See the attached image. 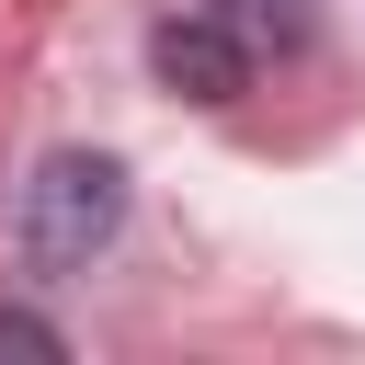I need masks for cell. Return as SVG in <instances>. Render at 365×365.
Segmentation results:
<instances>
[{
    "instance_id": "277c9868",
    "label": "cell",
    "mask_w": 365,
    "mask_h": 365,
    "mask_svg": "<svg viewBox=\"0 0 365 365\" xmlns=\"http://www.w3.org/2000/svg\"><path fill=\"white\" fill-rule=\"evenodd\" d=\"M0 354H68L46 319H23V308H0Z\"/></svg>"
},
{
    "instance_id": "3957f363",
    "label": "cell",
    "mask_w": 365,
    "mask_h": 365,
    "mask_svg": "<svg viewBox=\"0 0 365 365\" xmlns=\"http://www.w3.org/2000/svg\"><path fill=\"white\" fill-rule=\"evenodd\" d=\"M217 11L240 23V46H251V57H262V46H297V34H308V0H217Z\"/></svg>"
},
{
    "instance_id": "7a4b0ae2",
    "label": "cell",
    "mask_w": 365,
    "mask_h": 365,
    "mask_svg": "<svg viewBox=\"0 0 365 365\" xmlns=\"http://www.w3.org/2000/svg\"><path fill=\"white\" fill-rule=\"evenodd\" d=\"M148 68H160L182 103H228V91L251 80V46H240V23L205 0V11H171V23L148 34Z\"/></svg>"
},
{
    "instance_id": "6da1fadb",
    "label": "cell",
    "mask_w": 365,
    "mask_h": 365,
    "mask_svg": "<svg viewBox=\"0 0 365 365\" xmlns=\"http://www.w3.org/2000/svg\"><path fill=\"white\" fill-rule=\"evenodd\" d=\"M114 217H125V171H114L103 148H57V160L34 171V194H23L34 262H91V251L114 240Z\"/></svg>"
}]
</instances>
